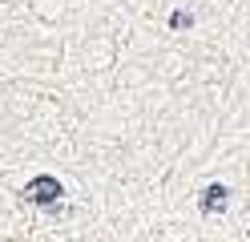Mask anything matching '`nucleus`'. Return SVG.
Segmentation results:
<instances>
[{
    "instance_id": "nucleus-1",
    "label": "nucleus",
    "mask_w": 250,
    "mask_h": 242,
    "mask_svg": "<svg viewBox=\"0 0 250 242\" xmlns=\"http://www.w3.org/2000/svg\"><path fill=\"white\" fill-rule=\"evenodd\" d=\"M21 198H24L28 206L44 210V214H69V210H61V198H65V182H61L57 174H37V177H28L24 190H21Z\"/></svg>"
},
{
    "instance_id": "nucleus-2",
    "label": "nucleus",
    "mask_w": 250,
    "mask_h": 242,
    "mask_svg": "<svg viewBox=\"0 0 250 242\" xmlns=\"http://www.w3.org/2000/svg\"><path fill=\"white\" fill-rule=\"evenodd\" d=\"M226 206H230V186H222V182H210L206 190L198 194V214H202V218L226 214Z\"/></svg>"
},
{
    "instance_id": "nucleus-3",
    "label": "nucleus",
    "mask_w": 250,
    "mask_h": 242,
    "mask_svg": "<svg viewBox=\"0 0 250 242\" xmlns=\"http://www.w3.org/2000/svg\"><path fill=\"white\" fill-rule=\"evenodd\" d=\"M169 28H174V32H182V28H194V12L174 8V12H169Z\"/></svg>"
}]
</instances>
